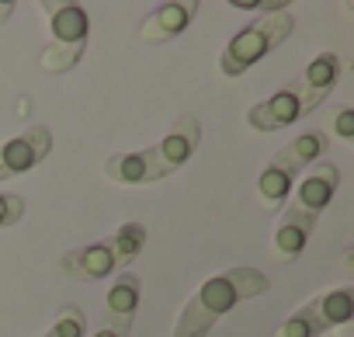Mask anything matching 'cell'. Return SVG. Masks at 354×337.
Instances as JSON below:
<instances>
[{
  "label": "cell",
  "instance_id": "cell-1",
  "mask_svg": "<svg viewBox=\"0 0 354 337\" xmlns=\"http://www.w3.org/2000/svg\"><path fill=\"white\" fill-rule=\"evenodd\" d=\"M271 289V278L257 268H226L219 275H212L209 282H202V289L185 302L181 316L174 323V337H209V330L233 313L240 302L257 299Z\"/></svg>",
  "mask_w": 354,
  "mask_h": 337
},
{
  "label": "cell",
  "instance_id": "cell-2",
  "mask_svg": "<svg viewBox=\"0 0 354 337\" xmlns=\"http://www.w3.org/2000/svg\"><path fill=\"white\" fill-rule=\"evenodd\" d=\"M326 146H330V136L323 129H309L302 136H295L292 143H285L261 171L257 178V202L268 209V212H281L288 195H292V185L299 178L302 167L316 163L319 156H326Z\"/></svg>",
  "mask_w": 354,
  "mask_h": 337
},
{
  "label": "cell",
  "instance_id": "cell-3",
  "mask_svg": "<svg viewBox=\"0 0 354 337\" xmlns=\"http://www.w3.org/2000/svg\"><path fill=\"white\" fill-rule=\"evenodd\" d=\"M295 32V18L285 15H264L243 25L219 53V73L223 77H243L250 66H257L264 56H271L288 35Z\"/></svg>",
  "mask_w": 354,
  "mask_h": 337
},
{
  "label": "cell",
  "instance_id": "cell-4",
  "mask_svg": "<svg viewBox=\"0 0 354 337\" xmlns=\"http://www.w3.org/2000/svg\"><path fill=\"white\" fill-rule=\"evenodd\" d=\"M46 21H49V49L42 53V70L46 73H70L91 39V18L80 4H42Z\"/></svg>",
  "mask_w": 354,
  "mask_h": 337
},
{
  "label": "cell",
  "instance_id": "cell-5",
  "mask_svg": "<svg viewBox=\"0 0 354 337\" xmlns=\"http://www.w3.org/2000/svg\"><path fill=\"white\" fill-rule=\"evenodd\" d=\"M351 316H354V289L351 285H340V289L319 292L306 306H299L278 327L274 337H326L333 327L347 323Z\"/></svg>",
  "mask_w": 354,
  "mask_h": 337
},
{
  "label": "cell",
  "instance_id": "cell-6",
  "mask_svg": "<svg viewBox=\"0 0 354 337\" xmlns=\"http://www.w3.org/2000/svg\"><path fill=\"white\" fill-rule=\"evenodd\" d=\"M53 149V132L46 125H32L21 136L0 143V181L28 174L32 167H39Z\"/></svg>",
  "mask_w": 354,
  "mask_h": 337
},
{
  "label": "cell",
  "instance_id": "cell-7",
  "mask_svg": "<svg viewBox=\"0 0 354 337\" xmlns=\"http://www.w3.org/2000/svg\"><path fill=\"white\" fill-rule=\"evenodd\" d=\"M198 0H167V4H160V8H153L146 18H142V25H139V42H153V46H160V42H170V39H177L181 35L195 18H198Z\"/></svg>",
  "mask_w": 354,
  "mask_h": 337
},
{
  "label": "cell",
  "instance_id": "cell-8",
  "mask_svg": "<svg viewBox=\"0 0 354 337\" xmlns=\"http://www.w3.org/2000/svg\"><path fill=\"white\" fill-rule=\"evenodd\" d=\"M306 115V104H302V91L299 84H285L281 91H274L268 101H257L250 111H247V122L250 129L257 132H274V129H285L292 122H299Z\"/></svg>",
  "mask_w": 354,
  "mask_h": 337
},
{
  "label": "cell",
  "instance_id": "cell-9",
  "mask_svg": "<svg viewBox=\"0 0 354 337\" xmlns=\"http://www.w3.org/2000/svg\"><path fill=\"white\" fill-rule=\"evenodd\" d=\"M337 188H340V167L330 163V160H319L313 171L299 181V192L292 195L288 206L299 209L309 219H319V212L330 206V199L337 195Z\"/></svg>",
  "mask_w": 354,
  "mask_h": 337
},
{
  "label": "cell",
  "instance_id": "cell-10",
  "mask_svg": "<svg viewBox=\"0 0 354 337\" xmlns=\"http://www.w3.org/2000/svg\"><path fill=\"white\" fill-rule=\"evenodd\" d=\"M170 171L160 163L156 146L136 149V153H111L104 160V178L115 185H153L160 178H167Z\"/></svg>",
  "mask_w": 354,
  "mask_h": 337
},
{
  "label": "cell",
  "instance_id": "cell-11",
  "mask_svg": "<svg viewBox=\"0 0 354 337\" xmlns=\"http://www.w3.org/2000/svg\"><path fill=\"white\" fill-rule=\"evenodd\" d=\"M340 73H344V63H340L337 53H319V56H313V63L295 77V84H299V91H302L306 115H309L313 108H319V104L333 94Z\"/></svg>",
  "mask_w": 354,
  "mask_h": 337
},
{
  "label": "cell",
  "instance_id": "cell-12",
  "mask_svg": "<svg viewBox=\"0 0 354 337\" xmlns=\"http://www.w3.org/2000/svg\"><path fill=\"white\" fill-rule=\"evenodd\" d=\"M59 268H63V275H66L70 282H101V278H108V275L118 271L108 240H97V244L66 251L63 261H59Z\"/></svg>",
  "mask_w": 354,
  "mask_h": 337
},
{
  "label": "cell",
  "instance_id": "cell-13",
  "mask_svg": "<svg viewBox=\"0 0 354 337\" xmlns=\"http://www.w3.org/2000/svg\"><path fill=\"white\" fill-rule=\"evenodd\" d=\"M198 143H202V122L195 115H181L167 129V136L156 143V156H160V163L167 167V171L174 174V171H181V167L195 156Z\"/></svg>",
  "mask_w": 354,
  "mask_h": 337
},
{
  "label": "cell",
  "instance_id": "cell-14",
  "mask_svg": "<svg viewBox=\"0 0 354 337\" xmlns=\"http://www.w3.org/2000/svg\"><path fill=\"white\" fill-rule=\"evenodd\" d=\"M313 226H316V219L302 216L299 209H292V206L285 202V209H281V219H278V226H274V237H271L274 261H278V264H292V261H295V257L306 251V244H309V237H313Z\"/></svg>",
  "mask_w": 354,
  "mask_h": 337
},
{
  "label": "cell",
  "instance_id": "cell-15",
  "mask_svg": "<svg viewBox=\"0 0 354 337\" xmlns=\"http://www.w3.org/2000/svg\"><path fill=\"white\" fill-rule=\"evenodd\" d=\"M139 295H142V282L139 275L118 271V278L111 282L108 295H104V323H132L136 309H139Z\"/></svg>",
  "mask_w": 354,
  "mask_h": 337
},
{
  "label": "cell",
  "instance_id": "cell-16",
  "mask_svg": "<svg viewBox=\"0 0 354 337\" xmlns=\"http://www.w3.org/2000/svg\"><path fill=\"white\" fill-rule=\"evenodd\" d=\"M108 244H111V254H115V264H118V271H129V264L142 254V247H146V226L139 223V219H129V223H122L111 237H108Z\"/></svg>",
  "mask_w": 354,
  "mask_h": 337
},
{
  "label": "cell",
  "instance_id": "cell-17",
  "mask_svg": "<svg viewBox=\"0 0 354 337\" xmlns=\"http://www.w3.org/2000/svg\"><path fill=\"white\" fill-rule=\"evenodd\" d=\"M46 337H87V316L80 306H59L56 309V320L49 323Z\"/></svg>",
  "mask_w": 354,
  "mask_h": 337
},
{
  "label": "cell",
  "instance_id": "cell-18",
  "mask_svg": "<svg viewBox=\"0 0 354 337\" xmlns=\"http://www.w3.org/2000/svg\"><path fill=\"white\" fill-rule=\"evenodd\" d=\"M326 129L337 139H354V108L351 104H333L326 115Z\"/></svg>",
  "mask_w": 354,
  "mask_h": 337
},
{
  "label": "cell",
  "instance_id": "cell-19",
  "mask_svg": "<svg viewBox=\"0 0 354 337\" xmlns=\"http://www.w3.org/2000/svg\"><path fill=\"white\" fill-rule=\"evenodd\" d=\"M25 216V202L21 195H11V192H0V230L8 226H18Z\"/></svg>",
  "mask_w": 354,
  "mask_h": 337
},
{
  "label": "cell",
  "instance_id": "cell-20",
  "mask_svg": "<svg viewBox=\"0 0 354 337\" xmlns=\"http://www.w3.org/2000/svg\"><path fill=\"white\" fill-rule=\"evenodd\" d=\"M132 334V323H104L94 337H129Z\"/></svg>",
  "mask_w": 354,
  "mask_h": 337
},
{
  "label": "cell",
  "instance_id": "cell-21",
  "mask_svg": "<svg viewBox=\"0 0 354 337\" xmlns=\"http://www.w3.org/2000/svg\"><path fill=\"white\" fill-rule=\"evenodd\" d=\"M18 11V4H0V25H8V18Z\"/></svg>",
  "mask_w": 354,
  "mask_h": 337
},
{
  "label": "cell",
  "instance_id": "cell-22",
  "mask_svg": "<svg viewBox=\"0 0 354 337\" xmlns=\"http://www.w3.org/2000/svg\"><path fill=\"white\" fill-rule=\"evenodd\" d=\"M326 337H354V334H326Z\"/></svg>",
  "mask_w": 354,
  "mask_h": 337
}]
</instances>
